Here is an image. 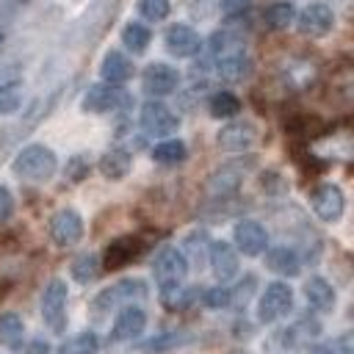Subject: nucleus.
<instances>
[{
  "mask_svg": "<svg viewBox=\"0 0 354 354\" xmlns=\"http://www.w3.org/2000/svg\"><path fill=\"white\" fill-rule=\"evenodd\" d=\"M238 183H241L238 166H224V169H218V171L210 177V191L224 196V194H232V191L238 188Z\"/></svg>",
  "mask_w": 354,
  "mask_h": 354,
  "instance_id": "obj_30",
  "label": "nucleus"
},
{
  "mask_svg": "<svg viewBox=\"0 0 354 354\" xmlns=\"http://www.w3.org/2000/svg\"><path fill=\"white\" fill-rule=\"evenodd\" d=\"M304 299H307V304L313 307V310H318V313H332L335 310V288L324 279V277H310L307 282H304Z\"/></svg>",
  "mask_w": 354,
  "mask_h": 354,
  "instance_id": "obj_18",
  "label": "nucleus"
},
{
  "mask_svg": "<svg viewBox=\"0 0 354 354\" xmlns=\"http://www.w3.org/2000/svg\"><path fill=\"white\" fill-rule=\"evenodd\" d=\"M207 111L213 119H232L241 113V100L232 91H216L207 100Z\"/></svg>",
  "mask_w": 354,
  "mask_h": 354,
  "instance_id": "obj_25",
  "label": "nucleus"
},
{
  "mask_svg": "<svg viewBox=\"0 0 354 354\" xmlns=\"http://www.w3.org/2000/svg\"><path fill=\"white\" fill-rule=\"evenodd\" d=\"M232 241H235V252H241L246 257H257L268 249V232L254 218H241L232 230Z\"/></svg>",
  "mask_w": 354,
  "mask_h": 354,
  "instance_id": "obj_8",
  "label": "nucleus"
},
{
  "mask_svg": "<svg viewBox=\"0 0 354 354\" xmlns=\"http://www.w3.org/2000/svg\"><path fill=\"white\" fill-rule=\"evenodd\" d=\"M50 238L55 246H75L83 238V218L77 210L72 207H61L58 213H53L50 218Z\"/></svg>",
  "mask_w": 354,
  "mask_h": 354,
  "instance_id": "obj_11",
  "label": "nucleus"
},
{
  "mask_svg": "<svg viewBox=\"0 0 354 354\" xmlns=\"http://www.w3.org/2000/svg\"><path fill=\"white\" fill-rule=\"evenodd\" d=\"M310 205H313V213L321 218V221H337L340 216H343V210H346V196H343V191H340V185H335V183H321L315 191H313V196H310Z\"/></svg>",
  "mask_w": 354,
  "mask_h": 354,
  "instance_id": "obj_9",
  "label": "nucleus"
},
{
  "mask_svg": "<svg viewBox=\"0 0 354 354\" xmlns=\"http://www.w3.org/2000/svg\"><path fill=\"white\" fill-rule=\"evenodd\" d=\"M185 155H188V147L180 138H166V141L152 147V160L163 163V166H177L185 160Z\"/></svg>",
  "mask_w": 354,
  "mask_h": 354,
  "instance_id": "obj_24",
  "label": "nucleus"
},
{
  "mask_svg": "<svg viewBox=\"0 0 354 354\" xmlns=\"http://www.w3.org/2000/svg\"><path fill=\"white\" fill-rule=\"evenodd\" d=\"M100 171H102V177H108V180H122V177L130 171V152L122 149V147L108 149V152L100 158Z\"/></svg>",
  "mask_w": 354,
  "mask_h": 354,
  "instance_id": "obj_23",
  "label": "nucleus"
},
{
  "mask_svg": "<svg viewBox=\"0 0 354 354\" xmlns=\"http://www.w3.org/2000/svg\"><path fill=\"white\" fill-rule=\"evenodd\" d=\"M130 102V94L122 86H111V83H94L88 86V91L83 94V111L88 113H108V111H119Z\"/></svg>",
  "mask_w": 354,
  "mask_h": 354,
  "instance_id": "obj_6",
  "label": "nucleus"
},
{
  "mask_svg": "<svg viewBox=\"0 0 354 354\" xmlns=\"http://www.w3.org/2000/svg\"><path fill=\"white\" fill-rule=\"evenodd\" d=\"M66 299H69V290H66V282L64 279H50L44 293H41V318L44 324L53 329V332H64V324H66Z\"/></svg>",
  "mask_w": 354,
  "mask_h": 354,
  "instance_id": "obj_5",
  "label": "nucleus"
},
{
  "mask_svg": "<svg viewBox=\"0 0 354 354\" xmlns=\"http://www.w3.org/2000/svg\"><path fill=\"white\" fill-rule=\"evenodd\" d=\"M141 252V243L136 238H119L105 249V268H122L130 260H136Z\"/></svg>",
  "mask_w": 354,
  "mask_h": 354,
  "instance_id": "obj_21",
  "label": "nucleus"
},
{
  "mask_svg": "<svg viewBox=\"0 0 354 354\" xmlns=\"http://www.w3.org/2000/svg\"><path fill=\"white\" fill-rule=\"evenodd\" d=\"M11 213H14V196H11V191L6 185H0V224L8 221Z\"/></svg>",
  "mask_w": 354,
  "mask_h": 354,
  "instance_id": "obj_40",
  "label": "nucleus"
},
{
  "mask_svg": "<svg viewBox=\"0 0 354 354\" xmlns=\"http://www.w3.org/2000/svg\"><path fill=\"white\" fill-rule=\"evenodd\" d=\"M163 44H166V50H169L174 58H191V55L199 53L202 39H199V33H196L191 25L177 22V25H169V28H166Z\"/></svg>",
  "mask_w": 354,
  "mask_h": 354,
  "instance_id": "obj_13",
  "label": "nucleus"
},
{
  "mask_svg": "<svg viewBox=\"0 0 354 354\" xmlns=\"http://www.w3.org/2000/svg\"><path fill=\"white\" fill-rule=\"evenodd\" d=\"M152 274H155V282H158V290H160L166 307L174 310L180 290H183V279L188 277V260H185L183 249L160 246L155 260H152Z\"/></svg>",
  "mask_w": 354,
  "mask_h": 354,
  "instance_id": "obj_1",
  "label": "nucleus"
},
{
  "mask_svg": "<svg viewBox=\"0 0 354 354\" xmlns=\"http://www.w3.org/2000/svg\"><path fill=\"white\" fill-rule=\"evenodd\" d=\"M185 340H191V335H185V332H169V335H158V337H149L141 348L147 351V354H152V351H166V348H174V346H180V343H185Z\"/></svg>",
  "mask_w": 354,
  "mask_h": 354,
  "instance_id": "obj_31",
  "label": "nucleus"
},
{
  "mask_svg": "<svg viewBox=\"0 0 354 354\" xmlns=\"http://www.w3.org/2000/svg\"><path fill=\"white\" fill-rule=\"evenodd\" d=\"M171 11V3L169 0H138V14L149 22H160L166 19Z\"/></svg>",
  "mask_w": 354,
  "mask_h": 354,
  "instance_id": "obj_33",
  "label": "nucleus"
},
{
  "mask_svg": "<svg viewBox=\"0 0 354 354\" xmlns=\"http://www.w3.org/2000/svg\"><path fill=\"white\" fill-rule=\"evenodd\" d=\"M254 138H257V130H254V124L252 122H230V124H224L221 130H218V136H216V141H218V147L221 149H227V152H243V149H249L252 144H254Z\"/></svg>",
  "mask_w": 354,
  "mask_h": 354,
  "instance_id": "obj_15",
  "label": "nucleus"
},
{
  "mask_svg": "<svg viewBox=\"0 0 354 354\" xmlns=\"http://www.w3.org/2000/svg\"><path fill=\"white\" fill-rule=\"evenodd\" d=\"M149 39H152V33H149V28L141 25V22H127V25L122 28V44H124L133 55H141V53L149 47Z\"/></svg>",
  "mask_w": 354,
  "mask_h": 354,
  "instance_id": "obj_26",
  "label": "nucleus"
},
{
  "mask_svg": "<svg viewBox=\"0 0 354 354\" xmlns=\"http://www.w3.org/2000/svg\"><path fill=\"white\" fill-rule=\"evenodd\" d=\"M14 174L22 177V180H30V183H44L55 174L58 169V158L50 147L44 144H28L22 147L17 155H14V163H11Z\"/></svg>",
  "mask_w": 354,
  "mask_h": 354,
  "instance_id": "obj_2",
  "label": "nucleus"
},
{
  "mask_svg": "<svg viewBox=\"0 0 354 354\" xmlns=\"http://www.w3.org/2000/svg\"><path fill=\"white\" fill-rule=\"evenodd\" d=\"M293 307V290L285 282H271L266 285V290L260 293L257 301V321L260 324H274L279 318H285Z\"/></svg>",
  "mask_w": 354,
  "mask_h": 354,
  "instance_id": "obj_4",
  "label": "nucleus"
},
{
  "mask_svg": "<svg viewBox=\"0 0 354 354\" xmlns=\"http://www.w3.org/2000/svg\"><path fill=\"white\" fill-rule=\"evenodd\" d=\"M144 326H147V315H144L141 307H136V304L122 307L119 315H116V321H113V326H111V340L113 343L133 340V337H138L144 332Z\"/></svg>",
  "mask_w": 354,
  "mask_h": 354,
  "instance_id": "obj_16",
  "label": "nucleus"
},
{
  "mask_svg": "<svg viewBox=\"0 0 354 354\" xmlns=\"http://www.w3.org/2000/svg\"><path fill=\"white\" fill-rule=\"evenodd\" d=\"M147 296H149L147 282L138 279V277H130V279H119L116 285L100 290V293L94 296V301H91V310L100 315V313H108V310L122 307V304L130 307L133 301H144Z\"/></svg>",
  "mask_w": 354,
  "mask_h": 354,
  "instance_id": "obj_3",
  "label": "nucleus"
},
{
  "mask_svg": "<svg viewBox=\"0 0 354 354\" xmlns=\"http://www.w3.org/2000/svg\"><path fill=\"white\" fill-rule=\"evenodd\" d=\"M296 25L301 36H313V39L326 36L335 28V11L326 3H310L296 14Z\"/></svg>",
  "mask_w": 354,
  "mask_h": 354,
  "instance_id": "obj_12",
  "label": "nucleus"
},
{
  "mask_svg": "<svg viewBox=\"0 0 354 354\" xmlns=\"http://www.w3.org/2000/svg\"><path fill=\"white\" fill-rule=\"evenodd\" d=\"M266 266L279 277H296L301 271V260L290 246H274L266 252Z\"/></svg>",
  "mask_w": 354,
  "mask_h": 354,
  "instance_id": "obj_20",
  "label": "nucleus"
},
{
  "mask_svg": "<svg viewBox=\"0 0 354 354\" xmlns=\"http://www.w3.org/2000/svg\"><path fill=\"white\" fill-rule=\"evenodd\" d=\"M22 102V94H19V86L11 83V86H0V116L3 113H14Z\"/></svg>",
  "mask_w": 354,
  "mask_h": 354,
  "instance_id": "obj_35",
  "label": "nucleus"
},
{
  "mask_svg": "<svg viewBox=\"0 0 354 354\" xmlns=\"http://www.w3.org/2000/svg\"><path fill=\"white\" fill-rule=\"evenodd\" d=\"M348 335H343L340 340H335V343H315L313 348H310V354H351V346H348Z\"/></svg>",
  "mask_w": 354,
  "mask_h": 354,
  "instance_id": "obj_36",
  "label": "nucleus"
},
{
  "mask_svg": "<svg viewBox=\"0 0 354 354\" xmlns=\"http://www.w3.org/2000/svg\"><path fill=\"white\" fill-rule=\"evenodd\" d=\"M100 337L94 332H77L58 346V354H97Z\"/></svg>",
  "mask_w": 354,
  "mask_h": 354,
  "instance_id": "obj_29",
  "label": "nucleus"
},
{
  "mask_svg": "<svg viewBox=\"0 0 354 354\" xmlns=\"http://www.w3.org/2000/svg\"><path fill=\"white\" fill-rule=\"evenodd\" d=\"M141 86L149 97H166V94H174L177 86H180V72L163 61H155L149 64L144 72H141Z\"/></svg>",
  "mask_w": 354,
  "mask_h": 354,
  "instance_id": "obj_10",
  "label": "nucleus"
},
{
  "mask_svg": "<svg viewBox=\"0 0 354 354\" xmlns=\"http://www.w3.org/2000/svg\"><path fill=\"white\" fill-rule=\"evenodd\" d=\"M100 268H102V263H100V257L94 254V252H83V254H77L75 260H72V279H77V282H91V279H97V274H100Z\"/></svg>",
  "mask_w": 354,
  "mask_h": 354,
  "instance_id": "obj_28",
  "label": "nucleus"
},
{
  "mask_svg": "<svg viewBox=\"0 0 354 354\" xmlns=\"http://www.w3.org/2000/svg\"><path fill=\"white\" fill-rule=\"evenodd\" d=\"M22 318L17 313H3L0 315V343H17L22 337Z\"/></svg>",
  "mask_w": 354,
  "mask_h": 354,
  "instance_id": "obj_32",
  "label": "nucleus"
},
{
  "mask_svg": "<svg viewBox=\"0 0 354 354\" xmlns=\"http://www.w3.org/2000/svg\"><path fill=\"white\" fill-rule=\"evenodd\" d=\"M100 75H102L105 83H111V86H122V83L133 75V64H130V58H127L124 53H119V50H108L105 58H102V64H100Z\"/></svg>",
  "mask_w": 354,
  "mask_h": 354,
  "instance_id": "obj_19",
  "label": "nucleus"
},
{
  "mask_svg": "<svg viewBox=\"0 0 354 354\" xmlns=\"http://www.w3.org/2000/svg\"><path fill=\"white\" fill-rule=\"evenodd\" d=\"M318 332H321L318 321H307V318H299L296 324H290V326L285 329V346H290V348H299V346L310 343V340H313Z\"/></svg>",
  "mask_w": 354,
  "mask_h": 354,
  "instance_id": "obj_27",
  "label": "nucleus"
},
{
  "mask_svg": "<svg viewBox=\"0 0 354 354\" xmlns=\"http://www.w3.org/2000/svg\"><path fill=\"white\" fill-rule=\"evenodd\" d=\"M218 6H221V14L238 17V14H243L252 6V0H218Z\"/></svg>",
  "mask_w": 354,
  "mask_h": 354,
  "instance_id": "obj_39",
  "label": "nucleus"
},
{
  "mask_svg": "<svg viewBox=\"0 0 354 354\" xmlns=\"http://www.w3.org/2000/svg\"><path fill=\"white\" fill-rule=\"evenodd\" d=\"M141 127H144V133L163 138V136H171L180 127V116L166 102L149 100V102L141 105Z\"/></svg>",
  "mask_w": 354,
  "mask_h": 354,
  "instance_id": "obj_7",
  "label": "nucleus"
},
{
  "mask_svg": "<svg viewBox=\"0 0 354 354\" xmlns=\"http://www.w3.org/2000/svg\"><path fill=\"white\" fill-rule=\"evenodd\" d=\"M207 263L213 268V277L221 279V282H227V279H232L238 274V252L227 241H210V246H207Z\"/></svg>",
  "mask_w": 354,
  "mask_h": 354,
  "instance_id": "obj_14",
  "label": "nucleus"
},
{
  "mask_svg": "<svg viewBox=\"0 0 354 354\" xmlns=\"http://www.w3.org/2000/svg\"><path fill=\"white\" fill-rule=\"evenodd\" d=\"M86 174H88V160H86L83 155H75V158L66 163V177L77 183V180H83Z\"/></svg>",
  "mask_w": 354,
  "mask_h": 354,
  "instance_id": "obj_38",
  "label": "nucleus"
},
{
  "mask_svg": "<svg viewBox=\"0 0 354 354\" xmlns=\"http://www.w3.org/2000/svg\"><path fill=\"white\" fill-rule=\"evenodd\" d=\"M205 304L213 307V310H221V307H230V288H210L205 293Z\"/></svg>",
  "mask_w": 354,
  "mask_h": 354,
  "instance_id": "obj_37",
  "label": "nucleus"
},
{
  "mask_svg": "<svg viewBox=\"0 0 354 354\" xmlns=\"http://www.w3.org/2000/svg\"><path fill=\"white\" fill-rule=\"evenodd\" d=\"M207 246H210V241H207L205 232H194V235L185 238V249L191 252V257H194L196 266H202V260L207 257Z\"/></svg>",
  "mask_w": 354,
  "mask_h": 354,
  "instance_id": "obj_34",
  "label": "nucleus"
},
{
  "mask_svg": "<svg viewBox=\"0 0 354 354\" xmlns=\"http://www.w3.org/2000/svg\"><path fill=\"white\" fill-rule=\"evenodd\" d=\"M216 72H218V77L238 83V80H243L252 72V58L246 55L243 47L230 50V53H221V55H216Z\"/></svg>",
  "mask_w": 354,
  "mask_h": 354,
  "instance_id": "obj_17",
  "label": "nucleus"
},
{
  "mask_svg": "<svg viewBox=\"0 0 354 354\" xmlns=\"http://www.w3.org/2000/svg\"><path fill=\"white\" fill-rule=\"evenodd\" d=\"M235 354H246V351H235Z\"/></svg>",
  "mask_w": 354,
  "mask_h": 354,
  "instance_id": "obj_41",
  "label": "nucleus"
},
{
  "mask_svg": "<svg viewBox=\"0 0 354 354\" xmlns=\"http://www.w3.org/2000/svg\"><path fill=\"white\" fill-rule=\"evenodd\" d=\"M263 22L271 30H285L290 22H296V8L288 0H274L263 8Z\"/></svg>",
  "mask_w": 354,
  "mask_h": 354,
  "instance_id": "obj_22",
  "label": "nucleus"
}]
</instances>
